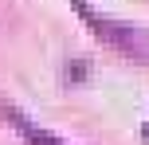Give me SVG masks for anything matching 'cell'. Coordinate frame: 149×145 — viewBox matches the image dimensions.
<instances>
[{
	"mask_svg": "<svg viewBox=\"0 0 149 145\" xmlns=\"http://www.w3.org/2000/svg\"><path fill=\"white\" fill-rule=\"evenodd\" d=\"M141 133H145V137H149V126H145V130H141Z\"/></svg>",
	"mask_w": 149,
	"mask_h": 145,
	"instance_id": "3",
	"label": "cell"
},
{
	"mask_svg": "<svg viewBox=\"0 0 149 145\" xmlns=\"http://www.w3.org/2000/svg\"><path fill=\"white\" fill-rule=\"evenodd\" d=\"M74 8L82 12V20H86L90 28L106 39V43H114L118 51H126L130 59L149 63V28H122V24H110V20H102V16H94L82 0H74Z\"/></svg>",
	"mask_w": 149,
	"mask_h": 145,
	"instance_id": "1",
	"label": "cell"
},
{
	"mask_svg": "<svg viewBox=\"0 0 149 145\" xmlns=\"http://www.w3.org/2000/svg\"><path fill=\"white\" fill-rule=\"evenodd\" d=\"M0 110H4V118H8V122H12V126H16V130H20L31 145H67V141H59V137H55V133H47V130H39V126H31L28 118H24L20 110H12L8 102H0Z\"/></svg>",
	"mask_w": 149,
	"mask_h": 145,
	"instance_id": "2",
	"label": "cell"
}]
</instances>
